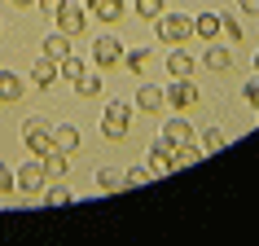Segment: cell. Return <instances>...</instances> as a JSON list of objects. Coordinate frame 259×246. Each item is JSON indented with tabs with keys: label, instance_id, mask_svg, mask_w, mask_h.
<instances>
[{
	"label": "cell",
	"instance_id": "7c38bea8",
	"mask_svg": "<svg viewBox=\"0 0 259 246\" xmlns=\"http://www.w3.org/2000/svg\"><path fill=\"white\" fill-rule=\"evenodd\" d=\"M202 158V145H193V141H185V145H171V167H193Z\"/></svg>",
	"mask_w": 259,
	"mask_h": 246
},
{
	"label": "cell",
	"instance_id": "cb8c5ba5",
	"mask_svg": "<svg viewBox=\"0 0 259 246\" xmlns=\"http://www.w3.org/2000/svg\"><path fill=\"white\" fill-rule=\"evenodd\" d=\"M150 180H154L150 163H137V167H127V172H123V185H150Z\"/></svg>",
	"mask_w": 259,
	"mask_h": 246
},
{
	"label": "cell",
	"instance_id": "e575fe53",
	"mask_svg": "<svg viewBox=\"0 0 259 246\" xmlns=\"http://www.w3.org/2000/svg\"><path fill=\"white\" fill-rule=\"evenodd\" d=\"M255 70H259V53H255Z\"/></svg>",
	"mask_w": 259,
	"mask_h": 246
},
{
	"label": "cell",
	"instance_id": "1f68e13d",
	"mask_svg": "<svg viewBox=\"0 0 259 246\" xmlns=\"http://www.w3.org/2000/svg\"><path fill=\"white\" fill-rule=\"evenodd\" d=\"M62 5H66V0H40V9H44V14H53V18H57V9H62Z\"/></svg>",
	"mask_w": 259,
	"mask_h": 246
},
{
	"label": "cell",
	"instance_id": "ac0fdd59",
	"mask_svg": "<svg viewBox=\"0 0 259 246\" xmlns=\"http://www.w3.org/2000/svg\"><path fill=\"white\" fill-rule=\"evenodd\" d=\"M167 70H171V79H189L193 75V57L189 53H171L167 57Z\"/></svg>",
	"mask_w": 259,
	"mask_h": 246
},
{
	"label": "cell",
	"instance_id": "2e32d148",
	"mask_svg": "<svg viewBox=\"0 0 259 246\" xmlns=\"http://www.w3.org/2000/svg\"><path fill=\"white\" fill-rule=\"evenodd\" d=\"M137 106L145 110V114L163 110V88H154V84H141V93H137Z\"/></svg>",
	"mask_w": 259,
	"mask_h": 246
},
{
	"label": "cell",
	"instance_id": "f1b7e54d",
	"mask_svg": "<svg viewBox=\"0 0 259 246\" xmlns=\"http://www.w3.org/2000/svg\"><path fill=\"white\" fill-rule=\"evenodd\" d=\"M44 202H49V207H66V202H70V189H62V185H53V189L44 193Z\"/></svg>",
	"mask_w": 259,
	"mask_h": 246
},
{
	"label": "cell",
	"instance_id": "836d02e7",
	"mask_svg": "<svg viewBox=\"0 0 259 246\" xmlns=\"http://www.w3.org/2000/svg\"><path fill=\"white\" fill-rule=\"evenodd\" d=\"M14 5H22V9H27V5H40V0H14Z\"/></svg>",
	"mask_w": 259,
	"mask_h": 246
},
{
	"label": "cell",
	"instance_id": "8d00e7d4",
	"mask_svg": "<svg viewBox=\"0 0 259 246\" xmlns=\"http://www.w3.org/2000/svg\"><path fill=\"white\" fill-rule=\"evenodd\" d=\"M255 110H259V106H255Z\"/></svg>",
	"mask_w": 259,
	"mask_h": 246
},
{
	"label": "cell",
	"instance_id": "277c9868",
	"mask_svg": "<svg viewBox=\"0 0 259 246\" xmlns=\"http://www.w3.org/2000/svg\"><path fill=\"white\" fill-rule=\"evenodd\" d=\"M83 27H88V14H83L75 0H66V5L57 9V31H66V35H83Z\"/></svg>",
	"mask_w": 259,
	"mask_h": 246
},
{
	"label": "cell",
	"instance_id": "603a6c76",
	"mask_svg": "<svg viewBox=\"0 0 259 246\" xmlns=\"http://www.w3.org/2000/svg\"><path fill=\"white\" fill-rule=\"evenodd\" d=\"M123 66L137 70V75H145V66H150V49H132V53H123Z\"/></svg>",
	"mask_w": 259,
	"mask_h": 246
},
{
	"label": "cell",
	"instance_id": "ffe728a7",
	"mask_svg": "<svg viewBox=\"0 0 259 246\" xmlns=\"http://www.w3.org/2000/svg\"><path fill=\"white\" fill-rule=\"evenodd\" d=\"M79 75H83V62H79V57H75V53H70V57H62V62H57V79L75 84V79H79Z\"/></svg>",
	"mask_w": 259,
	"mask_h": 246
},
{
	"label": "cell",
	"instance_id": "30bf717a",
	"mask_svg": "<svg viewBox=\"0 0 259 246\" xmlns=\"http://www.w3.org/2000/svg\"><path fill=\"white\" fill-rule=\"evenodd\" d=\"M163 141H167V145H185V141H193V128L176 114V119H167V123H163Z\"/></svg>",
	"mask_w": 259,
	"mask_h": 246
},
{
	"label": "cell",
	"instance_id": "d6986e66",
	"mask_svg": "<svg viewBox=\"0 0 259 246\" xmlns=\"http://www.w3.org/2000/svg\"><path fill=\"white\" fill-rule=\"evenodd\" d=\"M215 31H220V14H198V18H193V35L215 40Z\"/></svg>",
	"mask_w": 259,
	"mask_h": 246
},
{
	"label": "cell",
	"instance_id": "44dd1931",
	"mask_svg": "<svg viewBox=\"0 0 259 246\" xmlns=\"http://www.w3.org/2000/svg\"><path fill=\"white\" fill-rule=\"evenodd\" d=\"M97 189H101V193L123 189V172H114V167H101V172H97Z\"/></svg>",
	"mask_w": 259,
	"mask_h": 246
},
{
	"label": "cell",
	"instance_id": "5bb4252c",
	"mask_svg": "<svg viewBox=\"0 0 259 246\" xmlns=\"http://www.w3.org/2000/svg\"><path fill=\"white\" fill-rule=\"evenodd\" d=\"M18 97H22V79H18L14 70H0V101H5V106H14Z\"/></svg>",
	"mask_w": 259,
	"mask_h": 246
},
{
	"label": "cell",
	"instance_id": "4fadbf2b",
	"mask_svg": "<svg viewBox=\"0 0 259 246\" xmlns=\"http://www.w3.org/2000/svg\"><path fill=\"white\" fill-rule=\"evenodd\" d=\"M31 79L40 84V88H53V84H57V62H53V57H44V53H40L35 70H31Z\"/></svg>",
	"mask_w": 259,
	"mask_h": 246
},
{
	"label": "cell",
	"instance_id": "8992f818",
	"mask_svg": "<svg viewBox=\"0 0 259 246\" xmlns=\"http://www.w3.org/2000/svg\"><path fill=\"white\" fill-rule=\"evenodd\" d=\"M163 101H167V106H176V110H193L202 97H198V88H193L189 79H176V84L163 93Z\"/></svg>",
	"mask_w": 259,
	"mask_h": 246
},
{
	"label": "cell",
	"instance_id": "7402d4cb",
	"mask_svg": "<svg viewBox=\"0 0 259 246\" xmlns=\"http://www.w3.org/2000/svg\"><path fill=\"white\" fill-rule=\"evenodd\" d=\"M75 93H79V97H97V93H101V75H93V70H83L79 79H75Z\"/></svg>",
	"mask_w": 259,
	"mask_h": 246
},
{
	"label": "cell",
	"instance_id": "484cf974",
	"mask_svg": "<svg viewBox=\"0 0 259 246\" xmlns=\"http://www.w3.org/2000/svg\"><path fill=\"white\" fill-rule=\"evenodd\" d=\"M198 141H202V154H215V150H224V145H229L220 128H206V132H202V137H198Z\"/></svg>",
	"mask_w": 259,
	"mask_h": 246
},
{
	"label": "cell",
	"instance_id": "83f0119b",
	"mask_svg": "<svg viewBox=\"0 0 259 246\" xmlns=\"http://www.w3.org/2000/svg\"><path fill=\"white\" fill-rule=\"evenodd\" d=\"M14 189H18V172L0 163V193H14Z\"/></svg>",
	"mask_w": 259,
	"mask_h": 246
},
{
	"label": "cell",
	"instance_id": "9a60e30c",
	"mask_svg": "<svg viewBox=\"0 0 259 246\" xmlns=\"http://www.w3.org/2000/svg\"><path fill=\"white\" fill-rule=\"evenodd\" d=\"M53 150L79 154V128H57V132H53Z\"/></svg>",
	"mask_w": 259,
	"mask_h": 246
},
{
	"label": "cell",
	"instance_id": "5b68a950",
	"mask_svg": "<svg viewBox=\"0 0 259 246\" xmlns=\"http://www.w3.org/2000/svg\"><path fill=\"white\" fill-rule=\"evenodd\" d=\"M44 185H49V176H44V163H40V158H31V163L18 172V189L27 193V198H35Z\"/></svg>",
	"mask_w": 259,
	"mask_h": 246
},
{
	"label": "cell",
	"instance_id": "52a82bcc",
	"mask_svg": "<svg viewBox=\"0 0 259 246\" xmlns=\"http://www.w3.org/2000/svg\"><path fill=\"white\" fill-rule=\"evenodd\" d=\"M93 57H97V66H106V70H114L123 62V44L114 40V35H101V40L93 44Z\"/></svg>",
	"mask_w": 259,
	"mask_h": 246
},
{
	"label": "cell",
	"instance_id": "4dcf8cb0",
	"mask_svg": "<svg viewBox=\"0 0 259 246\" xmlns=\"http://www.w3.org/2000/svg\"><path fill=\"white\" fill-rule=\"evenodd\" d=\"M242 97H246V101H250V106H259V75H255V79H246Z\"/></svg>",
	"mask_w": 259,
	"mask_h": 246
},
{
	"label": "cell",
	"instance_id": "6da1fadb",
	"mask_svg": "<svg viewBox=\"0 0 259 246\" xmlns=\"http://www.w3.org/2000/svg\"><path fill=\"white\" fill-rule=\"evenodd\" d=\"M22 145L31 150V158H44V154L53 150V132L40 119H22Z\"/></svg>",
	"mask_w": 259,
	"mask_h": 246
},
{
	"label": "cell",
	"instance_id": "d4e9b609",
	"mask_svg": "<svg viewBox=\"0 0 259 246\" xmlns=\"http://www.w3.org/2000/svg\"><path fill=\"white\" fill-rule=\"evenodd\" d=\"M229 66H233L229 49H215V44H211V49H206V70H229Z\"/></svg>",
	"mask_w": 259,
	"mask_h": 246
},
{
	"label": "cell",
	"instance_id": "d590c367",
	"mask_svg": "<svg viewBox=\"0 0 259 246\" xmlns=\"http://www.w3.org/2000/svg\"><path fill=\"white\" fill-rule=\"evenodd\" d=\"M83 5H93V0H83Z\"/></svg>",
	"mask_w": 259,
	"mask_h": 246
},
{
	"label": "cell",
	"instance_id": "7a4b0ae2",
	"mask_svg": "<svg viewBox=\"0 0 259 246\" xmlns=\"http://www.w3.org/2000/svg\"><path fill=\"white\" fill-rule=\"evenodd\" d=\"M158 40H167V44L193 40V18H185V14H163V18H158Z\"/></svg>",
	"mask_w": 259,
	"mask_h": 246
},
{
	"label": "cell",
	"instance_id": "e0dca14e",
	"mask_svg": "<svg viewBox=\"0 0 259 246\" xmlns=\"http://www.w3.org/2000/svg\"><path fill=\"white\" fill-rule=\"evenodd\" d=\"M88 9H93L101 22H119V18H123V0H93Z\"/></svg>",
	"mask_w": 259,
	"mask_h": 246
},
{
	"label": "cell",
	"instance_id": "ba28073f",
	"mask_svg": "<svg viewBox=\"0 0 259 246\" xmlns=\"http://www.w3.org/2000/svg\"><path fill=\"white\" fill-rule=\"evenodd\" d=\"M150 172L154 176H171V172H176V167H171V145H167L163 137L150 145Z\"/></svg>",
	"mask_w": 259,
	"mask_h": 246
},
{
	"label": "cell",
	"instance_id": "9c48e42d",
	"mask_svg": "<svg viewBox=\"0 0 259 246\" xmlns=\"http://www.w3.org/2000/svg\"><path fill=\"white\" fill-rule=\"evenodd\" d=\"M75 53V44H70L66 31H53V35H44V57H53V62H62V57Z\"/></svg>",
	"mask_w": 259,
	"mask_h": 246
},
{
	"label": "cell",
	"instance_id": "3957f363",
	"mask_svg": "<svg viewBox=\"0 0 259 246\" xmlns=\"http://www.w3.org/2000/svg\"><path fill=\"white\" fill-rule=\"evenodd\" d=\"M101 137L106 141H123L127 137V106H119V101L106 106V114H101Z\"/></svg>",
	"mask_w": 259,
	"mask_h": 246
},
{
	"label": "cell",
	"instance_id": "8fae6325",
	"mask_svg": "<svg viewBox=\"0 0 259 246\" xmlns=\"http://www.w3.org/2000/svg\"><path fill=\"white\" fill-rule=\"evenodd\" d=\"M40 163H44V176H49V180H57V176H66L70 154H62V150H49V154L40 158Z\"/></svg>",
	"mask_w": 259,
	"mask_h": 246
},
{
	"label": "cell",
	"instance_id": "d6a6232c",
	"mask_svg": "<svg viewBox=\"0 0 259 246\" xmlns=\"http://www.w3.org/2000/svg\"><path fill=\"white\" fill-rule=\"evenodd\" d=\"M237 9L242 14H259V0H237Z\"/></svg>",
	"mask_w": 259,
	"mask_h": 246
},
{
	"label": "cell",
	"instance_id": "4316f807",
	"mask_svg": "<svg viewBox=\"0 0 259 246\" xmlns=\"http://www.w3.org/2000/svg\"><path fill=\"white\" fill-rule=\"evenodd\" d=\"M137 14L145 18V22H158V18H163V0H137Z\"/></svg>",
	"mask_w": 259,
	"mask_h": 246
},
{
	"label": "cell",
	"instance_id": "f546056e",
	"mask_svg": "<svg viewBox=\"0 0 259 246\" xmlns=\"http://www.w3.org/2000/svg\"><path fill=\"white\" fill-rule=\"evenodd\" d=\"M220 35H224V40H242V27H237L233 18H220Z\"/></svg>",
	"mask_w": 259,
	"mask_h": 246
}]
</instances>
